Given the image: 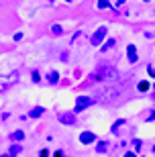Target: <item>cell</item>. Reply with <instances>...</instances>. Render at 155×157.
I'll return each instance as SVG.
<instances>
[{
  "label": "cell",
  "mask_w": 155,
  "mask_h": 157,
  "mask_svg": "<svg viewBox=\"0 0 155 157\" xmlns=\"http://www.w3.org/2000/svg\"><path fill=\"white\" fill-rule=\"evenodd\" d=\"M47 82H49V84H57L59 82V74L57 71H49V74H47Z\"/></svg>",
  "instance_id": "obj_9"
},
{
  "label": "cell",
  "mask_w": 155,
  "mask_h": 157,
  "mask_svg": "<svg viewBox=\"0 0 155 157\" xmlns=\"http://www.w3.org/2000/svg\"><path fill=\"white\" fill-rule=\"evenodd\" d=\"M80 141H82V145H90V143L96 141V135L90 133V131H84V133L80 135Z\"/></svg>",
  "instance_id": "obj_5"
},
{
  "label": "cell",
  "mask_w": 155,
  "mask_h": 157,
  "mask_svg": "<svg viewBox=\"0 0 155 157\" xmlns=\"http://www.w3.org/2000/svg\"><path fill=\"white\" fill-rule=\"evenodd\" d=\"M121 124H125V121H116L114 124L110 127V131H112V133H118V128H121Z\"/></svg>",
  "instance_id": "obj_16"
},
{
  "label": "cell",
  "mask_w": 155,
  "mask_h": 157,
  "mask_svg": "<svg viewBox=\"0 0 155 157\" xmlns=\"http://www.w3.org/2000/svg\"><path fill=\"white\" fill-rule=\"evenodd\" d=\"M31 80H33V82H39V80H41L39 71H33V74H31Z\"/></svg>",
  "instance_id": "obj_17"
},
{
  "label": "cell",
  "mask_w": 155,
  "mask_h": 157,
  "mask_svg": "<svg viewBox=\"0 0 155 157\" xmlns=\"http://www.w3.org/2000/svg\"><path fill=\"white\" fill-rule=\"evenodd\" d=\"M0 157H10V155H8V153H4V155H0Z\"/></svg>",
  "instance_id": "obj_24"
},
{
  "label": "cell",
  "mask_w": 155,
  "mask_h": 157,
  "mask_svg": "<svg viewBox=\"0 0 155 157\" xmlns=\"http://www.w3.org/2000/svg\"><path fill=\"white\" fill-rule=\"evenodd\" d=\"M151 121H155V110H151L149 114H147V122H151Z\"/></svg>",
  "instance_id": "obj_18"
},
{
  "label": "cell",
  "mask_w": 155,
  "mask_h": 157,
  "mask_svg": "<svg viewBox=\"0 0 155 157\" xmlns=\"http://www.w3.org/2000/svg\"><path fill=\"white\" fill-rule=\"evenodd\" d=\"M51 33H53L55 37L63 35V27H61V25H57V23H55V25H51Z\"/></svg>",
  "instance_id": "obj_10"
},
{
  "label": "cell",
  "mask_w": 155,
  "mask_h": 157,
  "mask_svg": "<svg viewBox=\"0 0 155 157\" xmlns=\"http://www.w3.org/2000/svg\"><path fill=\"white\" fill-rule=\"evenodd\" d=\"M25 139V133L23 131H14V133L10 135V141H23Z\"/></svg>",
  "instance_id": "obj_13"
},
{
  "label": "cell",
  "mask_w": 155,
  "mask_h": 157,
  "mask_svg": "<svg viewBox=\"0 0 155 157\" xmlns=\"http://www.w3.org/2000/svg\"><path fill=\"white\" fill-rule=\"evenodd\" d=\"M23 39V33H14V41H21Z\"/></svg>",
  "instance_id": "obj_19"
},
{
  "label": "cell",
  "mask_w": 155,
  "mask_h": 157,
  "mask_svg": "<svg viewBox=\"0 0 155 157\" xmlns=\"http://www.w3.org/2000/svg\"><path fill=\"white\" fill-rule=\"evenodd\" d=\"M57 118H59V122L69 124V127H72V124H76V112H61Z\"/></svg>",
  "instance_id": "obj_4"
},
{
  "label": "cell",
  "mask_w": 155,
  "mask_h": 157,
  "mask_svg": "<svg viewBox=\"0 0 155 157\" xmlns=\"http://www.w3.org/2000/svg\"><path fill=\"white\" fill-rule=\"evenodd\" d=\"M92 104H94V98H90V96H78V98H76V108H74V112L78 114V112L86 110L88 106H92Z\"/></svg>",
  "instance_id": "obj_3"
},
{
  "label": "cell",
  "mask_w": 155,
  "mask_h": 157,
  "mask_svg": "<svg viewBox=\"0 0 155 157\" xmlns=\"http://www.w3.org/2000/svg\"><path fill=\"white\" fill-rule=\"evenodd\" d=\"M18 153H21V145H17V143H14V145L10 147V151H8V155H10V157H17Z\"/></svg>",
  "instance_id": "obj_15"
},
{
  "label": "cell",
  "mask_w": 155,
  "mask_h": 157,
  "mask_svg": "<svg viewBox=\"0 0 155 157\" xmlns=\"http://www.w3.org/2000/svg\"><path fill=\"white\" fill-rule=\"evenodd\" d=\"M116 67H112V65H104V67H100V70L94 74L92 80H110V78H116Z\"/></svg>",
  "instance_id": "obj_1"
},
{
  "label": "cell",
  "mask_w": 155,
  "mask_h": 157,
  "mask_svg": "<svg viewBox=\"0 0 155 157\" xmlns=\"http://www.w3.org/2000/svg\"><path fill=\"white\" fill-rule=\"evenodd\" d=\"M114 45H116V41H114V39H108L102 47H100V51H108V49H112Z\"/></svg>",
  "instance_id": "obj_11"
},
{
  "label": "cell",
  "mask_w": 155,
  "mask_h": 157,
  "mask_svg": "<svg viewBox=\"0 0 155 157\" xmlns=\"http://www.w3.org/2000/svg\"><path fill=\"white\" fill-rule=\"evenodd\" d=\"M147 70H149V74H151V76L155 78V70H153V67H151V65H149V67H147Z\"/></svg>",
  "instance_id": "obj_20"
},
{
  "label": "cell",
  "mask_w": 155,
  "mask_h": 157,
  "mask_svg": "<svg viewBox=\"0 0 155 157\" xmlns=\"http://www.w3.org/2000/svg\"><path fill=\"white\" fill-rule=\"evenodd\" d=\"M96 151L98 153H106L108 151V143H106V141H100V143L96 145Z\"/></svg>",
  "instance_id": "obj_12"
},
{
  "label": "cell",
  "mask_w": 155,
  "mask_h": 157,
  "mask_svg": "<svg viewBox=\"0 0 155 157\" xmlns=\"http://www.w3.org/2000/svg\"><path fill=\"white\" fill-rule=\"evenodd\" d=\"M125 157H135V153H125Z\"/></svg>",
  "instance_id": "obj_22"
},
{
  "label": "cell",
  "mask_w": 155,
  "mask_h": 157,
  "mask_svg": "<svg viewBox=\"0 0 155 157\" xmlns=\"http://www.w3.org/2000/svg\"><path fill=\"white\" fill-rule=\"evenodd\" d=\"M43 112H45V108H43V106H37V108H33V110L29 112V117H31V118H39Z\"/></svg>",
  "instance_id": "obj_8"
},
{
  "label": "cell",
  "mask_w": 155,
  "mask_h": 157,
  "mask_svg": "<svg viewBox=\"0 0 155 157\" xmlns=\"http://www.w3.org/2000/svg\"><path fill=\"white\" fill-rule=\"evenodd\" d=\"M106 33H108V29H106V27H98V29L92 33V37H90V45H92V47H98L104 41Z\"/></svg>",
  "instance_id": "obj_2"
},
{
  "label": "cell",
  "mask_w": 155,
  "mask_h": 157,
  "mask_svg": "<svg viewBox=\"0 0 155 157\" xmlns=\"http://www.w3.org/2000/svg\"><path fill=\"white\" fill-rule=\"evenodd\" d=\"M41 157H47V151H41Z\"/></svg>",
  "instance_id": "obj_23"
},
{
  "label": "cell",
  "mask_w": 155,
  "mask_h": 157,
  "mask_svg": "<svg viewBox=\"0 0 155 157\" xmlns=\"http://www.w3.org/2000/svg\"><path fill=\"white\" fill-rule=\"evenodd\" d=\"M126 57H129V61H131V63H137V61H139L137 47H135V45H129V47H126Z\"/></svg>",
  "instance_id": "obj_6"
},
{
  "label": "cell",
  "mask_w": 155,
  "mask_h": 157,
  "mask_svg": "<svg viewBox=\"0 0 155 157\" xmlns=\"http://www.w3.org/2000/svg\"><path fill=\"white\" fill-rule=\"evenodd\" d=\"M55 157H63V151H55Z\"/></svg>",
  "instance_id": "obj_21"
},
{
  "label": "cell",
  "mask_w": 155,
  "mask_h": 157,
  "mask_svg": "<svg viewBox=\"0 0 155 157\" xmlns=\"http://www.w3.org/2000/svg\"><path fill=\"white\" fill-rule=\"evenodd\" d=\"M149 88H151V84L147 80H141L137 84V90H139V92H149Z\"/></svg>",
  "instance_id": "obj_7"
},
{
  "label": "cell",
  "mask_w": 155,
  "mask_h": 157,
  "mask_svg": "<svg viewBox=\"0 0 155 157\" xmlns=\"http://www.w3.org/2000/svg\"><path fill=\"white\" fill-rule=\"evenodd\" d=\"M65 2H72V0H65Z\"/></svg>",
  "instance_id": "obj_25"
},
{
  "label": "cell",
  "mask_w": 155,
  "mask_h": 157,
  "mask_svg": "<svg viewBox=\"0 0 155 157\" xmlns=\"http://www.w3.org/2000/svg\"><path fill=\"white\" fill-rule=\"evenodd\" d=\"M98 8H100V10H104V8H114V6L110 4L108 0H98Z\"/></svg>",
  "instance_id": "obj_14"
}]
</instances>
